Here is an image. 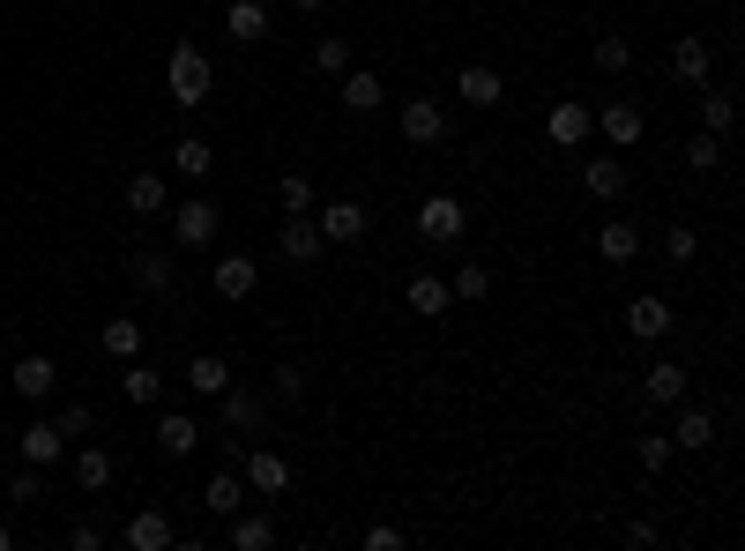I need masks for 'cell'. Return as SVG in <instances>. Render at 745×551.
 Masks as SVG:
<instances>
[{
	"label": "cell",
	"instance_id": "cell-27",
	"mask_svg": "<svg viewBox=\"0 0 745 551\" xmlns=\"http://www.w3.org/2000/svg\"><path fill=\"white\" fill-rule=\"evenodd\" d=\"M670 76L678 82H708V46H701V38H678V46H670Z\"/></svg>",
	"mask_w": 745,
	"mask_h": 551
},
{
	"label": "cell",
	"instance_id": "cell-42",
	"mask_svg": "<svg viewBox=\"0 0 745 551\" xmlns=\"http://www.w3.org/2000/svg\"><path fill=\"white\" fill-rule=\"evenodd\" d=\"M716 157H723V134H694V142H686V164H694V172H716Z\"/></svg>",
	"mask_w": 745,
	"mask_h": 551
},
{
	"label": "cell",
	"instance_id": "cell-46",
	"mask_svg": "<svg viewBox=\"0 0 745 551\" xmlns=\"http://www.w3.org/2000/svg\"><path fill=\"white\" fill-rule=\"evenodd\" d=\"M291 8H298V16H321V8H328V0H291Z\"/></svg>",
	"mask_w": 745,
	"mask_h": 551
},
{
	"label": "cell",
	"instance_id": "cell-40",
	"mask_svg": "<svg viewBox=\"0 0 745 551\" xmlns=\"http://www.w3.org/2000/svg\"><path fill=\"white\" fill-rule=\"evenodd\" d=\"M52 425L68 432V440H90V432H98V410H90V402H68V410H60Z\"/></svg>",
	"mask_w": 745,
	"mask_h": 551
},
{
	"label": "cell",
	"instance_id": "cell-13",
	"mask_svg": "<svg viewBox=\"0 0 745 551\" xmlns=\"http://www.w3.org/2000/svg\"><path fill=\"white\" fill-rule=\"evenodd\" d=\"M545 134L559 142V150H574V142H589V134H596V112H589V104H552Z\"/></svg>",
	"mask_w": 745,
	"mask_h": 551
},
{
	"label": "cell",
	"instance_id": "cell-29",
	"mask_svg": "<svg viewBox=\"0 0 745 551\" xmlns=\"http://www.w3.org/2000/svg\"><path fill=\"white\" fill-rule=\"evenodd\" d=\"M127 209H135V217H165V179L135 172V179H127Z\"/></svg>",
	"mask_w": 745,
	"mask_h": 551
},
{
	"label": "cell",
	"instance_id": "cell-7",
	"mask_svg": "<svg viewBox=\"0 0 745 551\" xmlns=\"http://www.w3.org/2000/svg\"><path fill=\"white\" fill-rule=\"evenodd\" d=\"M224 30H231L239 46H261V38L276 30V16L261 8V0H224Z\"/></svg>",
	"mask_w": 745,
	"mask_h": 551
},
{
	"label": "cell",
	"instance_id": "cell-38",
	"mask_svg": "<svg viewBox=\"0 0 745 551\" xmlns=\"http://www.w3.org/2000/svg\"><path fill=\"white\" fill-rule=\"evenodd\" d=\"M8 500H16V507H38V500H46V470H30V462H23V470L8 477Z\"/></svg>",
	"mask_w": 745,
	"mask_h": 551
},
{
	"label": "cell",
	"instance_id": "cell-14",
	"mask_svg": "<svg viewBox=\"0 0 745 551\" xmlns=\"http://www.w3.org/2000/svg\"><path fill=\"white\" fill-rule=\"evenodd\" d=\"M172 537H179V529H172V514H165V507H142V514L127 522V551H165Z\"/></svg>",
	"mask_w": 745,
	"mask_h": 551
},
{
	"label": "cell",
	"instance_id": "cell-5",
	"mask_svg": "<svg viewBox=\"0 0 745 551\" xmlns=\"http://www.w3.org/2000/svg\"><path fill=\"white\" fill-rule=\"evenodd\" d=\"M366 231H372L366 201H328V209H321V239H328V247H358Z\"/></svg>",
	"mask_w": 745,
	"mask_h": 551
},
{
	"label": "cell",
	"instance_id": "cell-44",
	"mask_svg": "<svg viewBox=\"0 0 745 551\" xmlns=\"http://www.w3.org/2000/svg\"><path fill=\"white\" fill-rule=\"evenodd\" d=\"M670 454H678V448H670L664 432H642V470H648V477H656V470H670Z\"/></svg>",
	"mask_w": 745,
	"mask_h": 551
},
{
	"label": "cell",
	"instance_id": "cell-22",
	"mask_svg": "<svg viewBox=\"0 0 745 551\" xmlns=\"http://www.w3.org/2000/svg\"><path fill=\"white\" fill-rule=\"evenodd\" d=\"M582 187H589L596 201H619L626 194V164L619 157H589V164H582Z\"/></svg>",
	"mask_w": 745,
	"mask_h": 551
},
{
	"label": "cell",
	"instance_id": "cell-8",
	"mask_svg": "<svg viewBox=\"0 0 745 551\" xmlns=\"http://www.w3.org/2000/svg\"><path fill=\"white\" fill-rule=\"evenodd\" d=\"M626 328H634V343H664V335H670V299L642 291V299L626 305Z\"/></svg>",
	"mask_w": 745,
	"mask_h": 551
},
{
	"label": "cell",
	"instance_id": "cell-10",
	"mask_svg": "<svg viewBox=\"0 0 745 551\" xmlns=\"http://www.w3.org/2000/svg\"><path fill=\"white\" fill-rule=\"evenodd\" d=\"M16 448H23V462H30V470H52V462L68 454V432L52 425V418H38V425H23V440H16Z\"/></svg>",
	"mask_w": 745,
	"mask_h": 551
},
{
	"label": "cell",
	"instance_id": "cell-4",
	"mask_svg": "<svg viewBox=\"0 0 745 551\" xmlns=\"http://www.w3.org/2000/svg\"><path fill=\"white\" fill-rule=\"evenodd\" d=\"M463 224H470V209L455 194H433V201H418V231L433 239V247H447V239H463Z\"/></svg>",
	"mask_w": 745,
	"mask_h": 551
},
{
	"label": "cell",
	"instance_id": "cell-16",
	"mask_svg": "<svg viewBox=\"0 0 745 551\" xmlns=\"http://www.w3.org/2000/svg\"><path fill=\"white\" fill-rule=\"evenodd\" d=\"M447 134V112L433 98H410L403 104V142H440Z\"/></svg>",
	"mask_w": 745,
	"mask_h": 551
},
{
	"label": "cell",
	"instance_id": "cell-1",
	"mask_svg": "<svg viewBox=\"0 0 745 551\" xmlns=\"http://www.w3.org/2000/svg\"><path fill=\"white\" fill-rule=\"evenodd\" d=\"M165 82H172L179 104H201V98H209V82H217V68H209V52H201V46H172V68H165Z\"/></svg>",
	"mask_w": 745,
	"mask_h": 551
},
{
	"label": "cell",
	"instance_id": "cell-20",
	"mask_svg": "<svg viewBox=\"0 0 745 551\" xmlns=\"http://www.w3.org/2000/svg\"><path fill=\"white\" fill-rule=\"evenodd\" d=\"M670 448L708 454V448H716V418H708V410H678V425H670Z\"/></svg>",
	"mask_w": 745,
	"mask_h": 551
},
{
	"label": "cell",
	"instance_id": "cell-47",
	"mask_svg": "<svg viewBox=\"0 0 745 551\" xmlns=\"http://www.w3.org/2000/svg\"><path fill=\"white\" fill-rule=\"evenodd\" d=\"M8 544H16V537H8V522H0V551H8Z\"/></svg>",
	"mask_w": 745,
	"mask_h": 551
},
{
	"label": "cell",
	"instance_id": "cell-9",
	"mask_svg": "<svg viewBox=\"0 0 745 551\" xmlns=\"http://www.w3.org/2000/svg\"><path fill=\"white\" fill-rule=\"evenodd\" d=\"M8 388H16L23 402H52V388H60V365H52V358H16Z\"/></svg>",
	"mask_w": 745,
	"mask_h": 551
},
{
	"label": "cell",
	"instance_id": "cell-17",
	"mask_svg": "<svg viewBox=\"0 0 745 551\" xmlns=\"http://www.w3.org/2000/svg\"><path fill=\"white\" fill-rule=\"evenodd\" d=\"M157 448L179 462V454H195V448H201V425L187 418V410H165V418H157Z\"/></svg>",
	"mask_w": 745,
	"mask_h": 551
},
{
	"label": "cell",
	"instance_id": "cell-33",
	"mask_svg": "<svg viewBox=\"0 0 745 551\" xmlns=\"http://www.w3.org/2000/svg\"><path fill=\"white\" fill-rule=\"evenodd\" d=\"M731 112H738L731 90H708V82H701V134H731Z\"/></svg>",
	"mask_w": 745,
	"mask_h": 551
},
{
	"label": "cell",
	"instance_id": "cell-23",
	"mask_svg": "<svg viewBox=\"0 0 745 551\" xmlns=\"http://www.w3.org/2000/svg\"><path fill=\"white\" fill-rule=\"evenodd\" d=\"M187 388H195L201 402H217L224 388H231V365H224V358H209V351H201V358H187Z\"/></svg>",
	"mask_w": 745,
	"mask_h": 551
},
{
	"label": "cell",
	"instance_id": "cell-36",
	"mask_svg": "<svg viewBox=\"0 0 745 551\" xmlns=\"http://www.w3.org/2000/svg\"><path fill=\"white\" fill-rule=\"evenodd\" d=\"M172 164H179V172H187V179H209V164H217V150H209L201 134H187V142H179V150H172Z\"/></svg>",
	"mask_w": 745,
	"mask_h": 551
},
{
	"label": "cell",
	"instance_id": "cell-21",
	"mask_svg": "<svg viewBox=\"0 0 745 551\" xmlns=\"http://www.w3.org/2000/svg\"><path fill=\"white\" fill-rule=\"evenodd\" d=\"M403 299H410V313H418V321H440L447 305H455L440 276H410V283H403Z\"/></svg>",
	"mask_w": 745,
	"mask_h": 551
},
{
	"label": "cell",
	"instance_id": "cell-24",
	"mask_svg": "<svg viewBox=\"0 0 745 551\" xmlns=\"http://www.w3.org/2000/svg\"><path fill=\"white\" fill-rule=\"evenodd\" d=\"M74 484H82V492H105V484H112V448H90V440H82V448H74Z\"/></svg>",
	"mask_w": 745,
	"mask_h": 551
},
{
	"label": "cell",
	"instance_id": "cell-2",
	"mask_svg": "<svg viewBox=\"0 0 745 551\" xmlns=\"http://www.w3.org/2000/svg\"><path fill=\"white\" fill-rule=\"evenodd\" d=\"M239 477H247L254 500H284V492H291V462H284L276 448H254L247 462H239Z\"/></svg>",
	"mask_w": 745,
	"mask_h": 551
},
{
	"label": "cell",
	"instance_id": "cell-39",
	"mask_svg": "<svg viewBox=\"0 0 745 551\" xmlns=\"http://www.w3.org/2000/svg\"><path fill=\"white\" fill-rule=\"evenodd\" d=\"M596 68H604V76H626V68H634V46H626V38H596Z\"/></svg>",
	"mask_w": 745,
	"mask_h": 551
},
{
	"label": "cell",
	"instance_id": "cell-6",
	"mask_svg": "<svg viewBox=\"0 0 745 551\" xmlns=\"http://www.w3.org/2000/svg\"><path fill=\"white\" fill-rule=\"evenodd\" d=\"M172 239L187 253H201L209 239H217V201H179V209H172Z\"/></svg>",
	"mask_w": 745,
	"mask_h": 551
},
{
	"label": "cell",
	"instance_id": "cell-30",
	"mask_svg": "<svg viewBox=\"0 0 745 551\" xmlns=\"http://www.w3.org/2000/svg\"><path fill=\"white\" fill-rule=\"evenodd\" d=\"M135 283H142V291H172L179 269H172V261H165L157 247H142V253H135Z\"/></svg>",
	"mask_w": 745,
	"mask_h": 551
},
{
	"label": "cell",
	"instance_id": "cell-19",
	"mask_svg": "<svg viewBox=\"0 0 745 551\" xmlns=\"http://www.w3.org/2000/svg\"><path fill=\"white\" fill-rule=\"evenodd\" d=\"M380 104H388V82L366 68H344V112H380Z\"/></svg>",
	"mask_w": 745,
	"mask_h": 551
},
{
	"label": "cell",
	"instance_id": "cell-18",
	"mask_svg": "<svg viewBox=\"0 0 745 551\" xmlns=\"http://www.w3.org/2000/svg\"><path fill=\"white\" fill-rule=\"evenodd\" d=\"M596 134H604V142H619V150H626V142H642V104H604V112H596Z\"/></svg>",
	"mask_w": 745,
	"mask_h": 551
},
{
	"label": "cell",
	"instance_id": "cell-11",
	"mask_svg": "<svg viewBox=\"0 0 745 551\" xmlns=\"http://www.w3.org/2000/svg\"><path fill=\"white\" fill-rule=\"evenodd\" d=\"M201 507H209L217 522H231V514L247 507V477H239V470H217L209 484H201Z\"/></svg>",
	"mask_w": 745,
	"mask_h": 551
},
{
	"label": "cell",
	"instance_id": "cell-15",
	"mask_svg": "<svg viewBox=\"0 0 745 551\" xmlns=\"http://www.w3.org/2000/svg\"><path fill=\"white\" fill-rule=\"evenodd\" d=\"M642 402H686V365H678V358H656L642 373Z\"/></svg>",
	"mask_w": 745,
	"mask_h": 551
},
{
	"label": "cell",
	"instance_id": "cell-34",
	"mask_svg": "<svg viewBox=\"0 0 745 551\" xmlns=\"http://www.w3.org/2000/svg\"><path fill=\"white\" fill-rule=\"evenodd\" d=\"M596 253H604V261H634V253H642V231L634 224H604L596 231Z\"/></svg>",
	"mask_w": 745,
	"mask_h": 551
},
{
	"label": "cell",
	"instance_id": "cell-26",
	"mask_svg": "<svg viewBox=\"0 0 745 551\" xmlns=\"http://www.w3.org/2000/svg\"><path fill=\"white\" fill-rule=\"evenodd\" d=\"M224 425L231 432H261V395H247V388H224Z\"/></svg>",
	"mask_w": 745,
	"mask_h": 551
},
{
	"label": "cell",
	"instance_id": "cell-12",
	"mask_svg": "<svg viewBox=\"0 0 745 551\" xmlns=\"http://www.w3.org/2000/svg\"><path fill=\"white\" fill-rule=\"evenodd\" d=\"M276 247H284V261H298V269H306V261H321V224H306V217H284V231H276Z\"/></svg>",
	"mask_w": 745,
	"mask_h": 551
},
{
	"label": "cell",
	"instance_id": "cell-31",
	"mask_svg": "<svg viewBox=\"0 0 745 551\" xmlns=\"http://www.w3.org/2000/svg\"><path fill=\"white\" fill-rule=\"evenodd\" d=\"M120 395H127V402H157V395H165V373H157V365H135V358H127Z\"/></svg>",
	"mask_w": 745,
	"mask_h": 551
},
{
	"label": "cell",
	"instance_id": "cell-45",
	"mask_svg": "<svg viewBox=\"0 0 745 551\" xmlns=\"http://www.w3.org/2000/svg\"><path fill=\"white\" fill-rule=\"evenodd\" d=\"M68 544H74V551H98V544H105V529H98V522H74V529H68Z\"/></svg>",
	"mask_w": 745,
	"mask_h": 551
},
{
	"label": "cell",
	"instance_id": "cell-3",
	"mask_svg": "<svg viewBox=\"0 0 745 551\" xmlns=\"http://www.w3.org/2000/svg\"><path fill=\"white\" fill-rule=\"evenodd\" d=\"M209 283H217L224 305H247L254 291H261V261H247V253H224L217 269H209Z\"/></svg>",
	"mask_w": 745,
	"mask_h": 551
},
{
	"label": "cell",
	"instance_id": "cell-43",
	"mask_svg": "<svg viewBox=\"0 0 745 551\" xmlns=\"http://www.w3.org/2000/svg\"><path fill=\"white\" fill-rule=\"evenodd\" d=\"M664 253H670V261H694V253H701V231L694 224H670L664 231Z\"/></svg>",
	"mask_w": 745,
	"mask_h": 551
},
{
	"label": "cell",
	"instance_id": "cell-32",
	"mask_svg": "<svg viewBox=\"0 0 745 551\" xmlns=\"http://www.w3.org/2000/svg\"><path fill=\"white\" fill-rule=\"evenodd\" d=\"M231 544H239V551H269L276 544V522H269V514H231Z\"/></svg>",
	"mask_w": 745,
	"mask_h": 551
},
{
	"label": "cell",
	"instance_id": "cell-35",
	"mask_svg": "<svg viewBox=\"0 0 745 551\" xmlns=\"http://www.w3.org/2000/svg\"><path fill=\"white\" fill-rule=\"evenodd\" d=\"M105 358H142V321H105Z\"/></svg>",
	"mask_w": 745,
	"mask_h": 551
},
{
	"label": "cell",
	"instance_id": "cell-41",
	"mask_svg": "<svg viewBox=\"0 0 745 551\" xmlns=\"http://www.w3.org/2000/svg\"><path fill=\"white\" fill-rule=\"evenodd\" d=\"M314 68H321V76H344V68H350V46H344V38H321V46H314Z\"/></svg>",
	"mask_w": 745,
	"mask_h": 551
},
{
	"label": "cell",
	"instance_id": "cell-25",
	"mask_svg": "<svg viewBox=\"0 0 745 551\" xmlns=\"http://www.w3.org/2000/svg\"><path fill=\"white\" fill-rule=\"evenodd\" d=\"M447 299H455V305H477V299H493V269H477V261H463V269L447 276Z\"/></svg>",
	"mask_w": 745,
	"mask_h": 551
},
{
	"label": "cell",
	"instance_id": "cell-37",
	"mask_svg": "<svg viewBox=\"0 0 745 551\" xmlns=\"http://www.w3.org/2000/svg\"><path fill=\"white\" fill-rule=\"evenodd\" d=\"M276 201H284V217H306V209H314V179H306V172H284Z\"/></svg>",
	"mask_w": 745,
	"mask_h": 551
},
{
	"label": "cell",
	"instance_id": "cell-28",
	"mask_svg": "<svg viewBox=\"0 0 745 551\" xmlns=\"http://www.w3.org/2000/svg\"><path fill=\"white\" fill-rule=\"evenodd\" d=\"M499 98H507V82H499L493 68H477V60H470V68H463V104H477V112H485V104H499Z\"/></svg>",
	"mask_w": 745,
	"mask_h": 551
}]
</instances>
